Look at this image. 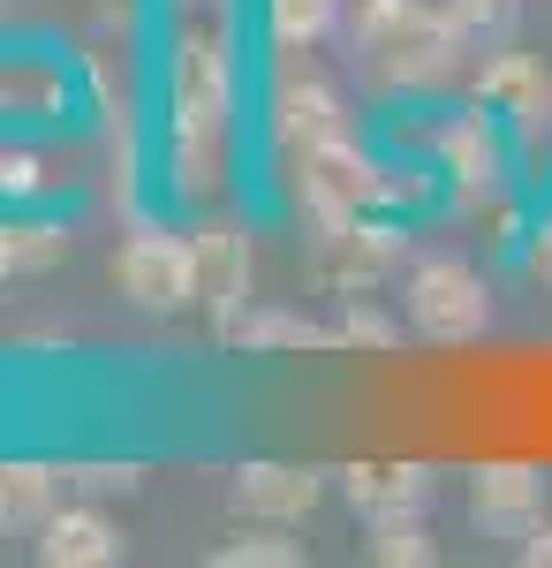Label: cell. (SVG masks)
<instances>
[{
    "label": "cell",
    "instance_id": "e0dca14e",
    "mask_svg": "<svg viewBox=\"0 0 552 568\" xmlns=\"http://www.w3.org/2000/svg\"><path fill=\"white\" fill-rule=\"evenodd\" d=\"M227 342L235 349H334V334L318 326V318H303V311H288V304H251L235 326H227Z\"/></svg>",
    "mask_w": 552,
    "mask_h": 568
},
{
    "label": "cell",
    "instance_id": "277c9868",
    "mask_svg": "<svg viewBox=\"0 0 552 568\" xmlns=\"http://www.w3.org/2000/svg\"><path fill=\"white\" fill-rule=\"evenodd\" d=\"M425 160H431V175L447 182L454 213H469L477 197L514 190L522 144H514V130L484 106V99H477V106H454V114H439V122L425 130Z\"/></svg>",
    "mask_w": 552,
    "mask_h": 568
},
{
    "label": "cell",
    "instance_id": "9c48e42d",
    "mask_svg": "<svg viewBox=\"0 0 552 568\" xmlns=\"http://www.w3.org/2000/svg\"><path fill=\"white\" fill-rule=\"evenodd\" d=\"M545 516H552V478L538 470V463H522V455H492V463L469 470V524L484 530V538L522 546Z\"/></svg>",
    "mask_w": 552,
    "mask_h": 568
},
{
    "label": "cell",
    "instance_id": "d4e9b609",
    "mask_svg": "<svg viewBox=\"0 0 552 568\" xmlns=\"http://www.w3.org/2000/svg\"><path fill=\"white\" fill-rule=\"evenodd\" d=\"M522 273L552 288V220H530V235H522Z\"/></svg>",
    "mask_w": 552,
    "mask_h": 568
},
{
    "label": "cell",
    "instance_id": "ba28073f",
    "mask_svg": "<svg viewBox=\"0 0 552 568\" xmlns=\"http://www.w3.org/2000/svg\"><path fill=\"white\" fill-rule=\"evenodd\" d=\"M401 265H409V251L379 213L348 220V227H310V281L334 296H379V281Z\"/></svg>",
    "mask_w": 552,
    "mask_h": 568
},
{
    "label": "cell",
    "instance_id": "5bb4252c",
    "mask_svg": "<svg viewBox=\"0 0 552 568\" xmlns=\"http://www.w3.org/2000/svg\"><path fill=\"white\" fill-rule=\"evenodd\" d=\"M348 508L371 516H401V508H431V463H348L340 470Z\"/></svg>",
    "mask_w": 552,
    "mask_h": 568
},
{
    "label": "cell",
    "instance_id": "4316f807",
    "mask_svg": "<svg viewBox=\"0 0 552 568\" xmlns=\"http://www.w3.org/2000/svg\"><path fill=\"white\" fill-rule=\"evenodd\" d=\"M514 554H522V561H530V568H552V516H545V524H538V530H530V538H522Z\"/></svg>",
    "mask_w": 552,
    "mask_h": 568
},
{
    "label": "cell",
    "instance_id": "7a4b0ae2",
    "mask_svg": "<svg viewBox=\"0 0 552 568\" xmlns=\"http://www.w3.org/2000/svg\"><path fill=\"white\" fill-rule=\"evenodd\" d=\"M340 39H348L356 77L379 91V99L447 91L469 61H477V53L454 39V23L439 16V0H348Z\"/></svg>",
    "mask_w": 552,
    "mask_h": 568
},
{
    "label": "cell",
    "instance_id": "7c38bea8",
    "mask_svg": "<svg viewBox=\"0 0 552 568\" xmlns=\"http://www.w3.org/2000/svg\"><path fill=\"white\" fill-rule=\"evenodd\" d=\"M31 554H39L45 568H114L129 554V538L99 500H61V508L31 530Z\"/></svg>",
    "mask_w": 552,
    "mask_h": 568
},
{
    "label": "cell",
    "instance_id": "8992f818",
    "mask_svg": "<svg viewBox=\"0 0 552 568\" xmlns=\"http://www.w3.org/2000/svg\"><path fill=\"white\" fill-rule=\"evenodd\" d=\"M348 130H356L348 91H340L334 77H318L310 61L280 53L273 91H265V136H273V160L288 168L296 152H310V144H334V136H348Z\"/></svg>",
    "mask_w": 552,
    "mask_h": 568
},
{
    "label": "cell",
    "instance_id": "603a6c76",
    "mask_svg": "<svg viewBox=\"0 0 552 568\" xmlns=\"http://www.w3.org/2000/svg\"><path fill=\"white\" fill-rule=\"evenodd\" d=\"M0 251H8V273H45L69 251V235L53 220H0Z\"/></svg>",
    "mask_w": 552,
    "mask_h": 568
},
{
    "label": "cell",
    "instance_id": "9a60e30c",
    "mask_svg": "<svg viewBox=\"0 0 552 568\" xmlns=\"http://www.w3.org/2000/svg\"><path fill=\"white\" fill-rule=\"evenodd\" d=\"M69 99V77L39 61V53H0V122H45L61 114Z\"/></svg>",
    "mask_w": 552,
    "mask_h": 568
},
{
    "label": "cell",
    "instance_id": "cb8c5ba5",
    "mask_svg": "<svg viewBox=\"0 0 552 568\" xmlns=\"http://www.w3.org/2000/svg\"><path fill=\"white\" fill-rule=\"evenodd\" d=\"M69 485H76L84 500H106V493H129V485H136V463H76Z\"/></svg>",
    "mask_w": 552,
    "mask_h": 568
},
{
    "label": "cell",
    "instance_id": "3957f363",
    "mask_svg": "<svg viewBox=\"0 0 552 568\" xmlns=\"http://www.w3.org/2000/svg\"><path fill=\"white\" fill-rule=\"evenodd\" d=\"M401 318L431 349L484 342V326H492V281L462 251H417V258L401 265Z\"/></svg>",
    "mask_w": 552,
    "mask_h": 568
},
{
    "label": "cell",
    "instance_id": "52a82bcc",
    "mask_svg": "<svg viewBox=\"0 0 552 568\" xmlns=\"http://www.w3.org/2000/svg\"><path fill=\"white\" fill-rule=\"evenodd\" d=\"M114 288H122L144 318H182V311H197V258H190V235H174V227H160V220L129 227L122 251H114Z\"/></svg>",
    "mask_w": 552,
    "mask_h": 568
},
{
    "label": "cell",
    "instance_id": "30bf717a",
    "mask_svg": "<svg viewBox=\"0 0 552 568\" xmlns=\"http://www.w3.org/2000/svg\"><path fill=\"white\" fill-rule=\"evenodd\" d=\"M477 99L514 130L522 152H538V136L552 144V69L522 45H492L477 53Z\"/></svg>",
    "mask_w": 552,
    "mask_h": 568
},
{
    "label": "cell",
    "instance_id": "ac0fdd59",
    "mask_svg": "<svg viewBox=\"0 0 552 568\" xmlns=\"http://www.w3.org/2000/svg\"><path fill=\"white\" fill-rule=\"evenodd\" d=\"M364 554L379 568H431L439 538H431V508H401V516H371L364 524Z\"/></svg>",
    "mask_w": 552,
    "mask_h": 568
},
{
    "label": "cell",
    "instance_id": "6da1fadb",
    "mask_svg": "<svg viewBox=\"0 0 552 568\" xmlns=\"http://www.w3.org/2000/svg\"><path fill=\"white\" fill-rule=\"evenodd\" d=\"M235 45L227 23H182L167 77V190L182 205H219L235 182Z\"/></svg>",
    "mask_w": 552,
    "mask_h": 568
},
{
    "label": "cell",
    "instance_id": "484cf974",
    "mask_svg": "<svg viewBox=\"0 0 552 568\" xmlns=\"http://www.w3.org/2000/svg\"><path fill=\"white\" fill-rule=\"evenodd\" d=\"M39 175H31V152H16V144H0V197H31Z\"/></svg>",
    "mask_w": 552,
    "mask_h": 568
},
{
    "label": "cell",
    "instance_id": "83f0119b",
    "mask_svg": "<svg viewBox=\"0 0 552 568\" xmlns=\"http://www.w3.org/2000/svg\"><path fill=\"white\" fill-rule=\"evenodd\" d=\"M0 281H8V251H0Z\"/></svg>",
    "mask_w": 552,
    "mask_h": 568
},
{
    "label": "cell",
    "instance_id": "44dd1931",
    "mask_svg": "<svg viewBox=\"0 0 552 568\" xmlns=\"http://www.w3.org/2000/svg\"><path fill=\"white\" fill-rule=\"evenodd\" d=\"M296 561H303V546L288 538V524H251L227 546H213V568H296Z\"/></svg>",
    "mask_w": 552,
    "mask_h": 568
},
{
    "label": "cell",
    "instance_id": "8fae6325",
    "mask_svg": "<svg viewBox=\"0 0 552 568\" xmlns=\"http://www.w3.org/2000/svg\"><path fill=\"white\" fill-rule=\"evenodd\" d=\"M190 258H197V311L227 334L251 311V235L235 220H205L190 235Z\"/></svg>",
    "mask_w": 552,
    "mask_h": 568
},
{
    "label": "cell",
    "instance_id": "ffe728a7",
    "mask_svg": "<svg viewBox=\"0 0 552 568\" xmlns=\"http://www.w3.org/2000/svg\"><path fill=\"white\" fill-rule=\"evenodd\" d=\"M439 16L454 23V39L469 53H492V45L514 39V16H522V0H439Z\"/></svg>",
    "mask_w": 552,
    "mask_h": 568
},
{
    "label": "cell",
    "instance_id": "2e32d148",
    "mask_svg": "<svg viewBox=\"0 0 552 568\" xmlns=\"http://www.w3.org/2000/svg\"><path fill=\"white\" fill-rule=\"evenodd\" d=\"M61 485L69 470H45V463H0V530H39L61 508Z\"/></svg>",
    "mask_w": 552,
    "mask_h": 568
},
{
    "label": "cell",
    "instance_id": "d6986e66",
    "mask_svg": "<svg viewBox=\"0 0 552 568\" xmlns=\"http://www.w3.org/2000/svg\"><path fill=\"white\" fill-rule=\"evenodd\" d=\"M348 0H265V39L280 53H310V45L340 39Z\"/></svg>",
    "mask_w": 552,
    "mask_h": 568
},
{
    "label": "cell",
    "instance_id": "5b68a950",
    "mask_svg": "<svg viewBox=\"0 0 552 568\" xmlns=\"http://www.w3.org/2000/svg\"><path fill=\"white\" fill-rule=\"evenodd\" d=\"M386 175H393V168H386L356 130L288 160V190H296V213L310 220V227H348V220L386 213Z\"/></svg>",
    "mask_w": 552,
    "mask_h": 568
},
{
    "label": "cell",
    "instance_id": "4fadbf2b",
    "mask_svg": "<svg viewBox=\"0 0 552 568\" xmlns=\"http://www.w3.org/2000/svg\"><path fill=\"white\" fill-rule=\"evenodd\" d=\"M318 500H326V470H310V463H243L235 470V516H251V524H310L318 516Z\"/></svg>",
    "mask_w": 552,
    "mask_h": 568
},
{
    "label": "cell",
    "instance_id": "7402d4cb",
    "mask_svg": "<svg viewBox=\"0 0 552 568\" xmlns=\"http://www.w3.org/2000/svg\"><path fill=\"white\" fill-rule=\"evenodd\" d=\"M326 334H334V349H393L409 334V318H386L371 296H340V318Z\"/></svg>",
    "mask_w": 552,
    "mask_h": 568
}]
</instances>
